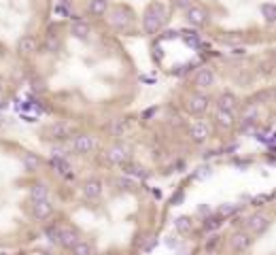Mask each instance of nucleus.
I'll return each mask as SVG.
<instances>
[{"instance_id": "7", "label": "nucleus", "mask_w": 276, "mask_h": 255, "mask_svg": "<svg viewBox=\"0 0 276 255\" xmlns=\"http://www.w3.org/2000/svg\"><path fill=\"white\" fill-rule=\"evenodd\" d=\"M253 245V236L249 232H244V230H238L229 236V247L234 249L236 253H244V251H249Z\"/></svg>"}, {"instance_id": "5", "label": "nucleus", "mask_w": 276, "mask_h": 255, "mask_svg": "<svg viewBox=\"0 0 276 255\" xmlns=\"http://www.w3.org/2000/svg\"><path fill=\"white\" fill-rule=\"evenodd\" d=\"M187 113H192L196 117H202L204 113L210 109V98L204 94V92H198V94H192L187 98Z\"/></svg>"}, {"instance_id": "16", "label": "nucleus", "mask_w": 276, "mask_h": 255, "mask_svg": "<svg viewBox=\"0 0 276 255\" xmlns=\"http://www.w3.org/2000/svg\"><path fill=\"white\" fill-rule=\"evenodd\" d=\"M32 213L36 219H49L53 215V204L47 200H38V202H32Z\"/></svg>"}, {"instance_id": "23", "label": "nucleus", "mask_w": 276, "mask_h": 255, "mask_svg": "<svg viewBox=\"0 0 276 255\" xmlns=\"http://www.w3.org/2000/svg\"><path fill=\"white\" fill-rule=\"evenodd\" d=\"M128 130V125L121 121V119H117V121H115L113 125H111V132L115 134V136H123V132Z\"/></svg>"}, {"instance_id": "10", "label": "nucleus", "mask_w": 276, "mask_h": 255, "mask_svg": "<svg viewBox=\"0 0 276 255\" xmlns=\"http://www.w3.org/2000/svg\"><path fill=\"white\" fill-rule=\"evenodd\" d=\"M107 160L111 164H125L130 160V147L123 145V143H117V145H113L109 151H107Z\"/></svg>"}, {"instance_id": "22", "label": "nucleus", "mask_w": 276, "mask_h": 255, "mask_svg": "<svg viewBox=\"0 0 276 255\" xmlns=\"http://www.w3.org/2000/svg\"><path fill=\"white\" fill-rule=\"evenodd\" d=\"M177 230L179 232H189L192 230V219L189 217H179L177 219Z\"/></svg>"}, {"instance_id": "4", "label": "nucleus", "mask_w": 276, "mask_h": 255, "mask_svg": "<svg viewBox=\"0 0 276 255\" xmlns=\"http://www.w3.org/2000/svg\"><path fill=\"white\" fill-rule=\"evenodd\" d=\"M185 19L194 28H204L210 22V11L204 5H194V7H189L185 11Z\"/></svg>"}, {"instance_id": "26", "label": "nucleus", "mask_w": 276, "mask_h": 255, "mask_svg": "<svg viewBox=\"0 0 276 255\" xmlns=\"http://www.w3.org/2000/svg\"><path fill=\"white\" fill-rule=\"evenodd\" d=\"M272 98H274V100H276V90H272Z\"/></svg>"}, {"instance_id": "15", "label": "nucleus", "mask_w": 276, "mask_h": 255, "mask_svg": "<svg viewBox=\"0 0 276 255\" xmlns=\"http://www.w3.org/2000/svg\"><path fill=\"white\" fill-rule=\"evenodd\" d=\"M215 123H217V128H221V130H231L234 123H236V117H234V113L217 109L215 111Z\"/></svg>"}, {"instance_id": "21", "label": "nucleus", "mask_w": 276, "mask_h": 255, "mask_svg": "<svg viewBox=\"0 0 276 255\" xmlns=\"http://www.w3.org/2000/svg\"><path fill=\"white\" fill-rule=\"evenodd\" d=\"M24 166H26L28 170H30V173H34V170L40 166V160L36 158L34 153H30V155H26V158H24Z\"/></svg>"}, {"instance_id": "3", "label": "nucleus", "mask_w": 276, "mask_h": 255, "mask_svg": "<svg viewBox=\"0 0 276 255\" xmlns=\"http://www.w3.org/2000/svg\"><path fill=\"white\" fill-rule=\"evenodd\" d=\"M270 223L272 219L266 215V213H253L251 217H246L244 219V232H249L251 236H259V234H264L268 228H270Z\"/></svg>"}, {"instance_id": "18", "label": "nucleus", "mask_w": 276, "mask_h": 255, "mask_svg": "<svg viewBox=\"0 0 276 255\" xmlns=\"http://www.w3.org/2000/svg\"><path fill=\"white\" fill-rule=\"evenodd\" d=\"M30 198H32V202L47 200L49 198V187L45 185V183H34V185L30 187Z\"/></svg>"}, {"instance_id": "1", "label": "nucleus", "mask_w": 276, "mask_h": 255, "mask_svg": "<svg viewBox=\"0 0 276 255\" xmlns=\"http://www.w3.org/2000/svg\"><path fill=\"white\" fill-rule=\"evenodd\" d=\"M168 22V7L164 3H159V0H153V3L147 5V9H144L142 13V30L144 34H157L162 28L166 26Z\"/></svg>"}, {"instance_id": "17", "label": "nucleus", "mask_w": 276, "mask_h": 255, "mask_svg": "<svg viewBox=\"0 0 276 255\" xmlns=\"http://www.w3.org/2000/svg\"><path fill=\"white\" fill-rule=\"evenodd\" d=\"M109 7H111V0H90V5H87V13H90L92 17H104Z\"/></svg>"}, {"instance_id": "6", "label": "nucleus", "mask_w": 276, "mask_h": 255, "mask_svg": "<svg viewBox=\"0 0 276 255\" xmlns=\"http://www.w3.org/2000/svg\"><path fill=\"white\" fill-rule=\"evenodd\" d=\"M189 138L194 140L196 145L208 143V138H210V125H208L206 121H202V119H196V121L189 125Z\"/></svg>"}, {"instance_id": "8", "label": "nucleus", "mask_w": 276, "mask_h": 255, "mask_svg": "<svg viewBox=\"0 0 276 255\" xmlns=\"http://www.w3.org/2000/svg\"><path fill=\"white\" fill-rule=\"evenodd\" d=\"M102 192H104V185L100 179H87L81 185V196L85 200H98V198L102 196Z\"/></svg>"}, {"instance_id": "14", "label": "nucleus", "mask_w": 276, "mask_h": 255, "mask_svg": "<svg viewBox=\"0 0 276 255\" xmlns=\"http://www.w3.org/2000/svg\"><path fill=\"white\" fill-rule=\"evenodd\" d=\"M36 49H38V42H36V38L32 34H24L17 40V53L22 55V58H28V55L36 53Z\"/></svg>"}, {"instance_id": "25", "label": "nucleus", "mask_w": 276, "mask_h": 255, "mask_svg": "<svg viewBox=\"0 0 276 255\" xmlns=\"http://www.w3.org/2000/svg\"><path fill=\"white\" fill-rule=\"evenodd\" d=\"M5 94V81H3V77H0V96Z\"/></svg>"}, {"instance_id": "13", "label": "nucleus", "mask_w": 276, "mask_h": 255, "mask_svg": "<svg viewBox=\"0 0 276 255\" xmlns=\"http://www.w3.org/2000/svg\"><path fill=\"white\" fill-rule=\"evenodd\" d=\"M217 109L234 113L238 109V96L234 92H221L219 96H217Z\"/></svg>"}, {"instance_id": "2", "label": "nucleus", "mask_w": 276, "mask_h": 255, "mask_svg": "<svg viewBox=\"0 0 276 255\" xmlns=\"http://www.w3.org/2000/svg\"><path fill=\"white\" fill-rule=\"evenodd\" d=\"M107 22L113 30L117 32H128L130 28L134 26V11L130 9L128 5H115V7H109L107 11Z\"/></svg>"}, {"instance_id": "12", "label": "nucleus", "mask_w": 276, "mask_h": 255, "mask_svg": "<svg viewBox=\"0 0 276 255\" xmlns=\"http://www.w3.org/2000/svg\"><path fill=\"white\" fill-rule=\"evenodd\" d=\"M92 26L90 22H85V19H75L70 24V34L75 36L77 40H90L92 38Z\"/></svg>"}, {"instance_id": "19", "label": "nucleus", "mask_w": 276, "mask_h": 255, "mask_svg": "<svg viewBox=\"0 0 276 255\" xmlns=\"http://www.w3.org/2000/svg\"><path fill=\"white\" fill-rule=\"evenodd\" d=\"M72 253H75V255H92L94 253V247L87 243V240H79V243L72 247Z\"/></svg>"}, {"instance_id": "24", "label": "nucleus", "mask_w": 276, "mask_h": 255, "mask_svg": "<svg viewBox=\"0 0 276 255\" xmlns=\"http://www.w3.org/2000/svg\"><path fill=\"white\" fill-rule=\"evenodd\" d=\"M172 5L177 7V9H181V11H187L189 7L196 5V0H172Z\"/></svg>"}, {"instance_id": "20", "label": "nucleus", "mask_w": 276, "mask_h": 255, "mask_svg": "<svg viewBox=\"0 0 276 255\" xmlns=\"http://www.w3.org/2000/svg\"><path fill=\"white\" fill-rule=\"evenodd\" d=\"M261 13H264V19L268 24H276V5H264Z\"/></svg>"}, {"instance_id": "9", "label": "nucleus", "mask_w": 276, "mask_h": 255, "mask_svg": "<svg viewBox=\"0 0 276 255\" xmlns=\"http://www.w3.org/2000/svg\"><path fill=\"white\" fill-rule=\"evenodd\" d=\"M215 81H217V77H215V73H213L210 68H200L198 73H196V77H194V85L198 88V92L210 90L213 85H215Z\"/></svg>"}, {"instance_id": "11", "label": "nucleus", "mask_w": 276, "mask_h": 255, "mask_svg": "<svg viewBox=\"0 0 276 255\" xmlns=\"http://www.w3.org/2000/svg\"><path fill=\"white\" fill-rule=\"evenodd\" d=\"M96 145H98L96 138L90 136V134H79V136H75V140H72V149H75L77 153H81V155L92 153L96 149Z\"/></svg>"}]
</instances>
